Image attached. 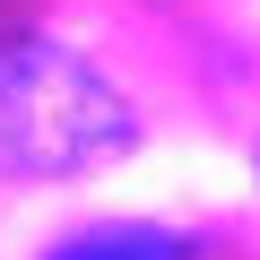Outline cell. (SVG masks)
Instances as JSON below:
<instances>
[{
  "label": "cell",
  "mask_w": 260,
  "mask_h": 260,
  "mask_svg": "<svg viewBox=\"0 0 260 260\" xmlns=\"http://www.w3.org/2000/svg\"><path fill=\"white\" fill-rule=\"evenodd\" d=\"M44 260H200V234L121 217V225H78V234H61Z\"/></svg>",
  "instance_id": "7a4b0ae2"
},
{
  "label": "cell",
  "mask_w": 260,
  "mask_h": 260,
  "mask_svg": "<svg viewBox=\"0 0 260 260\" xmlns=\"http://www.w3.org/2000/svg\"><path fill=\"white\" fill-rule=\"evenodd\" d=\"M139 148L130 95L61 35L0 44V174L9 182H70Z\"/></svg>",
  "instance_id": "6da1fadb"
}]
</instances>
